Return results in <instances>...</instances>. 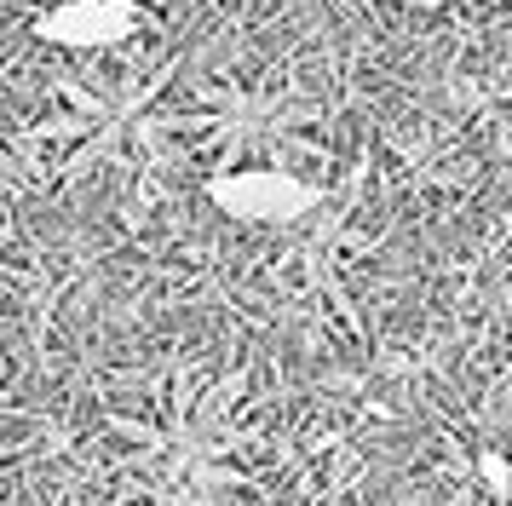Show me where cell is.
Returning a JSON list of instances; mask_svg holds the SVG:
<instances>
[{"label": "cell", "mask_w": 512, "mask_h": 506, "mask_svg": "<svg viewBox=\"0 0 512 506\" xmlns=\"http://www.w3.org/2000/svg\"><path fill=\"white\" fill-rule=\"evenodd\" d=\"M208 202L242 225H294L317 207V184L294 179L282 167H236L208 184Z\"/></svg>", "instance_id": "1"}, {"label": "cell", "mask_w": 512, "mask_h": 506, "mask_svg": "<svg viewBox=\"0 0 512 506\" xmlns=\"http://www.w3.org/2000/svg\"><path fill=\"white\" fill-rule=\"evenodd\" d=\"M139 29V0H58L41 12L35 35L47 46H70V52H93V46H116Z\"/></svg>", "instance_id": "2"}, {"label": "cell", "mask_w": 512, "mask_h": 506, "mask_svg": "<svg viewBox=\"0 0 512 506\" xmlns=\"http://www.w3.org/2000/svg\"><path fill=\"white\" fill-rule=\"evenodd\" d=\"M484 478H489V489H495V495H507V466H501L495 455L484 460Z\"/></svg>", "instance_id": "3"}, {"label": "cell", "mask_w": 512, "mask_h": 506, "mask_svg": "<svg viewBox=\"0 0 512 506\" xmlns=\"http://www.w3.org/2000/svg\"><path fill=\"white\" fill-rule=\"evenodd\" d=\"M392 6H415V12H438V6H455V0H392Z\"/></svg>", "instance_id": "4"}, {"label": "cell", "mask_w": 512, "mask_h": 506, "mask_svg": "<svg viewBox=\"0 0 512 506\" xmlns=\"http://www.w3.org/2000/svg\"><path fill=\"white\" fill-rule=\"evenodd\" d=\"M139 6H150V12H156V6H167V0H139Z\"/></svg>", "instance_id": "5"}]
</instances>
